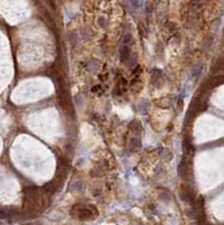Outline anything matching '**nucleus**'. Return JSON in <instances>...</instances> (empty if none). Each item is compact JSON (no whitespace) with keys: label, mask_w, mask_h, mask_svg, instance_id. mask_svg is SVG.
<instances>
[{"label":"nucleus","mask_w":224,"mask_h":225,"mask_svg":"<svg viewBox=\"0 0 224 225\" xmlns=\"http://www.w3.org/2000/svg\"><path fill=\"white\" fill-rule=\"evenodd\" d=\"M121 55H122V60L123 61H127L130 59V50H128L127 46H123L122 51H121Z\"/></svg>","instance_id":"1"},{"label":"nucleus","mask_w":224,"mask_h":225,"mask_svg":"<svg viewBox=\"0 0 224 225\" xmlns=\"http://www.w3.org/2000/svg\"><path fill=\"white\" fill-rule=\"evenodd\" d=\"M139 146H141V142H140L138 139H132V141H131V149L132 150H136Z\"/></svg>","instance_id":"2"},{"label":"nucleus","mask_w":224,"mask_h":225,"mask_svg":"<svg viewBox=\"0 0 224 225\" xmlns=\"http://www.w3.org/2000/svg\"><path fill=\"white\" fill-rule=\"evenodd\" d=\"M162 156L163 158H166V159H168V160H171V158H172V154H171V152H170L169 150H163L162 151Z\"/></svg>","instance_id":"3"},{"label":"nucleus","mask_w":224,"mask_h":225,"mask_svg":"<svg viewBox=\"0 0 224 225\" xmlns=\"http://www.w3.org/2000/svg\"><path fill=\"white\" fill-rule=\"evenodd\" d=\"M45 189H46V191H48V193H51V191L54 190V185H53V182H50V184L46 185V186H45Z\"/></svg>","instance_id":"4"}]
</instances>
